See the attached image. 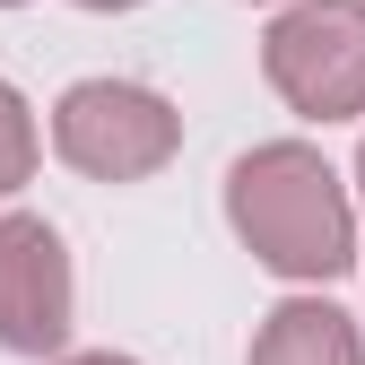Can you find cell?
<instances>
[{
  "label": "cell",
  "instance_id": "cell-5",
  "mask_svg": "<svg viewBox=\"0 0 365 365\" xmlns=\"http://www.w3.org/2000/svg\"><path fill=\"white\" fill-rule=\"evenodd\" d=\"M244 365H365V339L339 304L322 296H287L269 322L252 331V356Z\"/></svg>",
  "mask_w": 365,
  "mask_h": 365
},
{
  "label": "cell",
  "instance_id": "cell-8",
  "mask_svg": "<svg viewBox=\"0 0 365 365\" xmlns=\"http://www.w3.org/2000/svg\"><path fill=\"white\" fill-rule=\"evenodd\" d=\"M78 9H140V0H78Z\"/></svg>",
  "mask_w": 365,
  "mask_h": 365
},
{
  "label": "cell",
  "instance_id": "cell-10",
  "mask_svg": "<svg viewBox=\"0 0 365 365\" xmlns=\"http://www.w3.org/2000/svg\"><path fill=\"white\" fill-rule=\"evenodd\" d=\"M0 9H26V0H0Z\"/></svg>",
  "mask_w": 365,
  "mask_h": 365
},
{
  "label": "cell",
  "instance_id": "cell-7",
  "mask_svg": "<svg viewBox=\"0 0 365 365\" xmlns=\"http://www.w3.org/2000/svg\"><path fill=\"white\" fill-rule=\"evenodd\" d=\"M61 365H140V356H113V348H87V356H61Z\"/></svg>",
  "mask_w": 365,
  "mask_h": 365
},
{
  "label": "cell",
  "instance_id": "cell-6",
  "mask_svg": "<svg viewBox=\"0 0 365 365\" xmlns=\"http://www.w3.org/2000/svg\"><path fill=\"white\" fill-rule=\"evenodd\" d=\"M35 148H43V140H35V113H26V96H18V87L0 78V200H9L18 182L35 174Z\"/></svg>",
  "mask_w": 365,
  "mask_h": 365
},
{
  "label": "cell",
  "instance_id": "cell-4",
  "mask_svg": "<svg viewBox=\"0 0 365 365\" xmlns=\"http://www.w3.org/2000/svg\"><path fill=\"white\" fill-rule=\"evenodd\" d=\"M70 313H78L70 244L35 209H9L0 217V348L9 356H61Z\"/></svg>",
  "mask_w": 365,
  "mask_h": 365
},
{
  "label": "cell",
  "instance_id": "cell-9",
  "mask_svg": "<svg viewBox=\"0 0 365 365\" xmlns=\"http://www.w3.org/2000/svg\"><path fill=\"white\" fill-rule=\"evenodd\" d=\"M356 192H365V148H356Z\"/></svg>",
  "mask_w": 365,
  "mask_h": 365
},
{
  "label": "cell",
  "instance_id": "cell-2",
  "mask_svg": "<svg viewBox=\"0 0 365 365\" xmlns=\"http://www.w3.org/2000/svg\"><path fill=\"white\" fill-rule=\"evenodd\" d=\"M261 78L304 122L365 113V0H287L261 35Z\"/></svg>",
  "mask_w": 365,
  "mask_h": 365
},
{
  "label": "cell",
  "instance_id": "cell-1",
  "mask_svg": "<svg viewBox=\"0 0 365 365\" xmlns=\"http://www.w3.org/2000/svg\"><path fill=\"white\" fill-rule=\"evenodd\" d=\"M226 217H235L244 252L261 269H279V279H339L356 261L348 182L304 140H269V148L235 157V174H226Z\"/></svg>",
  "mask_w": 365,
  "mask_h": 365
},
{
  "label": "cell",
  "instance_id": "cell-3",
  "mask_svg": "<svg viewBox=\"0 0 365 365\" xmlns=\"http://www.w3.org/2000/svg\"><path fill=\"white\" fill-rule=\"evenodd\" d=\"M53 148L87 182H148L182 148V113L140 78H78L53 105Z\"/></svg>",
  "mask_w": 365,
  "mask_h": 365
}]
</instances>
